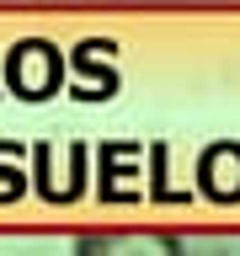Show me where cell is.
Masks as SVG:
<instances>
[{"instance_id":"obj_2","label":"cell","mask_w":240,"mask_h":256,"mask_svg":"<svg viewBox=\"0 0 240 256\" xmlns=\"http://www.w3.org/2000/svg\"><path fill=\"white\" fill-rule=\"evenodd\" d=\"M112 246H118L112 235H86V240L75 246V256H112Z\"/></svg>"},{"instance_id":"obj_1","label":"cell","mask_w":240,"mask_h":256,"mask_svg":"<svg viewBox=\"0 0 240 256\" xmlns=\"http://www.w3.org/2000/svg\"><path fill=\"white\" fill-rule=\"evenodd\" d=\"M59 75H64V64H59V54H54L43 38L16 43L11 59H6V86H11L16 96H27V102L54 96V91H59Z\"/></svg>"},{"instance_id":"obj_3","label":"cell","mask_w":240,"mask_h":256,"mask_svg":"<svg viewBox=\"0 0 240 256\" xmlns=\"http://www.w3.org/2000/svg\"><path fill=\"white\" fill-rule=\"evenodd\" d=\"M166 256H192V251H187V246H182L176 235H166Z\"/></svg>"},{"instance_id":"obj_4","label":"cell","mask_w":240,"mask_h":256,"mask_svg":"<svg viewBox=\"0 0 240 256\" xmlns=\"http://www.w3.org/2000/svg\"><path fill=\"white\" fill-rule=\"evenodd\" d=\"M214 256H230V251H214Z\"/></svg>"}]
</instances>
